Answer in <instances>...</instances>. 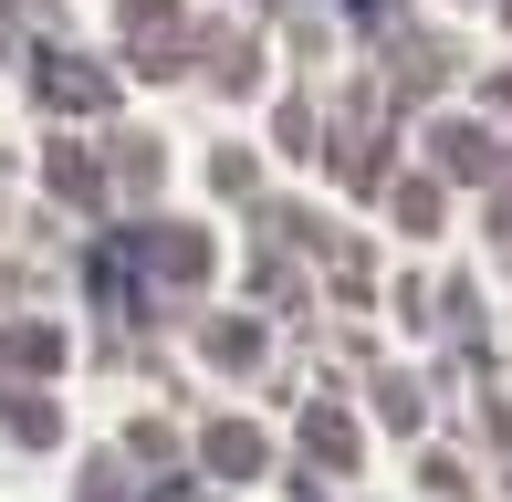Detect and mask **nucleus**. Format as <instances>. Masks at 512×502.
<instances>
[{
	"mask_svg": "<svg viewBox=\"0 0 512 502\" xmlns=\"http://www.w3.org/2000/svg\"><path fill=\"white\" fill-rule=\"evenodd\" d=\"M42 84H53V105H105V84L84 63H42Z\"/></svg>",
	"mask_w": 512,
	"mask_h": 502,
	"instance_id": "obj_1",
	"label": "nucleus"
},
{
	"mask_svg": "<svg viewBox=\"0 0 512 502\" xmlns=\"http://www.w3.org/2000/svg\"><path fill=\"white\" fill-rule=\"evenodd\" d=\"M11 367H32V377L63 367V335H53V325H21V335H11Z\"/></svg>",
	"mask_w": 512,
	"mask_h": 502,
	"instance_id": "obj_2",
	"label": "nucleus"
},
{
	"mask_svg": "<svg viewBox=\"0 0 512 502\" xmlns=\"http://www.w3.org/2000/svg\"><path fill=\"white\" fill-rule=\"evenodd\" d=\"M502 11H512V0H502Z\"/></svg>",
	"mask_w": 512,
	"mask_h": 502,
	"instance_id": "obj_3",
	"label": "nucleus"
}]
</instances>
